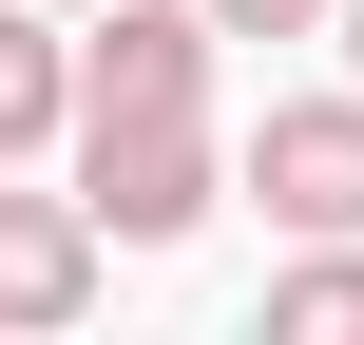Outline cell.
<instances>
[{
    "mask_svg": "<svg viewBox=\"0 0 364 345\" xmlns=\"http://www.w3.org/2000/svg\"><path fill=\"white\" fill-rule=\"evenodd\" d=\"M77 192H96L115 250H192L211 192H250V173L211 154V115H77Z\"/></svg>",
    "mask_w": 364,
    "mask_h": 345,
    "instance_id": "6da1fadb",
    "label": "cell"
},
{
    "mask_svg": "<svg viewBox=\"0 0 364 345\" xmlns=\"http://www.w3.org/2000/svg\"><path fill=\"white\" fill-rule=\"evenodd\" d=\"M211 0H96L77 19V115H211Z\"/></svg>",
    "mask_w": 364,
    "mask_h": 345,
    "instance_id": "7a4b0ae2",
    "label": "cell"
},
{
    "mask_svg": "<svg viewBox=\"0 0 364 345\" xmlns=\"http://www.w3.org/2000/svg\"><path fill=\"white\" fill-rule=\"evenodd\" d=\"M250 211H269V230H364V77H346V96H269Z\"/></svg>",
    "mask_w": 364,
    "mask_h": 345,
    "instance_id": "3957f363",
    "label": "cell"
},
{
    "mask_svg": "<svg viewBox=\"0 0 364 345\" xmlns=\"http://www.w3.org/2000/svg\"><path fill=\"white\" fill-rule=\"evenodd\" d=\"M96 269H115L96 192H0V345H58L96 307Z\"/></svg>",
    "mask_w": 364,
    "mask_h": 345,
    "instance_id": "277c9868",
    "label": "cell"
},
{
    "mask_svg": "<svg viewBox=\"0 0 364 345\" xmlns=\"http://www.w3.org/2000/svg\"><path fill=\"white\" fill-rule=\"evenodd\" d=\"M77 154V19L58 0H0V173Z\"/></svg>",
    "mask_w": 364,
    "mask_h": 345,
    "instance_id": "5b68a950",
    "label": "cell"
},
{
    "mask_svg": "<svg viewBox=\"0 0 364 345\" xmlns=\"http://www.w3.org/2000/svg\"><path fill=\"white\" fill-rule=\"evenodd\" d=\"M269 345H364V230H288V269H269Z\"/></svg>",
    "mask_w": 364,
    "mask_h": 345,
    "instance_id": "8992f818",
    "label": "cell"
},
{
    "mask_svg": "<svg viewBox=\"0 0 364 345\" xmlns=\"http://www.w3.org/2000/svg\"><path fill=\"white\" fill-rule=\"evenodd\" d=\"M211 19H230V38H326L346 0H211Z\"/></svg>",
    "mask_w": 364,
    "mask_h": 345,
    "instance_id": "52a82bcc",
    "label": "cell"
},
{
    "mask_svg": "<svg viewBox=\"0 0 364 345\" xmlns=\"http://www.w3.org/2000/svg\"><path fill=\"white\" fill-rule=\"evenodd\" d=\"M326 38H346V77H364V0H346V19H326Z\"/></svg>",
    "mask_w": 364,
    "mask_h": 345,
    "instance_id": "ba28073f",
    "label": "cell"
},
{
    "mask_svg": "<svg viewBox=\"0 0 364 345\" xmlns=\"http://www.w3.org/2000/svg\"><path fill=\"white\" fill-rule=\"evenodd\" d=\"M58 19H96V0H58Z\"/></svg>",
    "mask_w": 364,
    "mask_h": 345,
    "instance_id": "9c48e42d",
    "label": "cell"
}]
</instances>
